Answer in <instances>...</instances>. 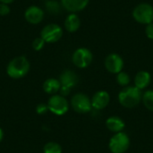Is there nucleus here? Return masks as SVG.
Wrapping results in <instances>:
<instances>
[{
  "label": "nucleus",
  "instance_id": "obj_1",
  "mask_svg": "<svg viewBox=\"0 0 153 153\" xmlns=\"http://www.w3.org/2000/svg\"><path fill=\"white\" fill-rule=\"evenodd\" d=\"M118 102L126 108H133L140 104L143 99L142 91L135 86H126L118 93Z\"/></svg>",
  "mask_w": 153,
  "mask_h": 153
},
{
  "label": "nucleus",
  "instance_id": "obj_2",
  "mask_svg": "<svg viewBox=\"0 0 153 153\" xmlns=\"http://www.w3.org/2000/svg\"><path fill=\"white\" fill-rule=\"evenodd\" d=\"M30 70L29 61L25 56H17L13 58L7 65V74L13 79H20L25 76Z\"/></svg>",
  "mask_w": 153,
  "mask_h": 153
},
{
  "label": "nucleus",
  "instance_id": "obj_3",
  "mask_svg": "<svg viewBox=\"0 0 153 153\" xmlns=\"http://www.w3.org/2000/svg\"><path fill=\"white\" fill-rule=\"evenodd\" d=\"M131 144L130 138L125 132L115 134L109 140L108 148L112 153H125L127 152Z\"/></svg>",
  "mask_w": 153,
  "mask_h": 153
},
{
  "label": "nucleus",
  "instance_id": "obj_4",
  "mask_svg": "<svg viewBox=\"0 0 153 153\" xmlns=\"http://www.w3.org/2000/svg\"><path fill=\"white\" fill-rule=\"evenodd\" d=\"M48 110L56 116H63L69 110V103L65 97L61 95H52L48 101Z\"/></svg>",
  "mask_w": 153,
  "mask_h": 153
},
{
  "label": "nucleus",
  "instance_id": "obj_5",
  "mask_svg": "<svg viewBox=\"0 0 153 153\" xmlns=\"http://www.w3.org/2000/svg\"><path fill=\"white\" fill-rule=\"evenodd\" d=\"M133 17L139 23H152L153 22V6L146 3L138 4L133 11Z\"/></svg>",
  "mask_w": 153,
  "mask_h": 153
},
{
  "label": "nucleus",
  "instance_id": "obj_6",
  "mask_svg": "<svg viewBox=\"0 0 153 153\" xmlns=\"http://www.w3.org/2000/svg\"><path fill=\"white\" fill-rule=\"evenodd\" d=\"M71 106L73 109L80 114L89 113L91 108V99L84 93H76L71 99Z\"/></svg>",
  "mask_w": 153,
  "mask_h": 153
},
{
  "label": "nucleus",
  "instance_id": "obj_7",
  "mask_svg": "<svg viewBox=\"0 0 153 153\" xmlns=\"http://www.w3.org/2000/svg\"><path fill=\"white\" fill-rule=\"evenodd\" d=\"M92 53L86 48H77L72 56V61L78 68H86L92 62Z\"/></svg>",
  "mask_w": 153,
  "mask_h": 153
},
{
  "label": "nucleus",
  "instance_id": "obj_8",
  "mask_svg": "<svg viewBox=\"0 0 153 153\" xmlns=\"http://www.w3.org/2000/svg\"><path fill=\"white\" fill-rule=\"evenodd\" d=\"M63 35L62 28L57 24H48L43 28L41 30V38L44 39L45 42L48 43H54L58 41Z\"/></svg>",
  "mask_w": 153,
  "mask_h": 153
},
{
  "label": "nucleus",
  "instance_id": "obj_9",
  "mask_svg": "<svg viewBox=\"0 0 153 153\" xmlns=\"http://www.w3.org/2000/svg\"><path fill=\"white\" fill-rule=\"evenodd\" d=\"M124 65L125 64L123 58L115 53L108 55L105 59V67L111 74H117L118 73L122 72Z\"/></svg>",
  "mask_w": 153,
  "mask_h": 153
},
{
  "label": "nucleus",
  "instance_id": "obj_10",
  "mask_svg": "<svg viewBox=\"0 0 153 153\" xmlns=\"http://www.w3.org/2000/svg\"><path fill=\"white\" fill-rule=\"evenodd\" d=\"M91 100L92 108L96 110H102L108 106L110 102V95L106 91H98L93 94Z\"/></svg>",
  "mask_w": 153,
  "mask_h": 153
},
{
  "label": "nucleus",
  "instance_id": "obj_11",
  "mask_svg": "<svg viewBox=\"0 0 153 153\" xmlns=\"http://www.w3.org/2000/svg\"><path fill=\"white\" fill-rule=\"evenodd\" d=\"M43 17H44V13L42 9L39 8V6H35V5L30 6L25 12V19L32 24L39 23L42 21Z\"/></svg>",
  "mask_w": 153,
  "mask_h": 153
},
{
  "label": "nucleus",
  "instance_id": "obj_12",
  "mask_svg": "<svg viewBox=\"0 0 153 153\" xmlns=\"http://www.w3.org/2000/svg\"><path fill=\"white\" fill-rule=\"evenodd\" d=\"M59 81H60L61 86H65V87L72 89L74 86H76V84L78 83L79 78L74 71L65 70L61 74Z\"/></svg>",
  "mask_w": 153,
  "mask_h": 153
},
{
  "label": "nucleus",
  "instance_id": "obj_13",
  "mask_svg": "<svg viewBox=\"0 0 153 153\" xmlns=\"http://www.w3.org/2000/svg\"><path fill=\"white\" fill-rule=\"evenodd\" d=\"M105 124H106L107 128L114 134L123 132L126 127L125 121L117 116L109 117L108 118H107Z\"/></svg>",
  "mask_w": 153,
  "mask_h": 153
},
{
  "label": "nucleus",
  "instance_id": "obj_14",
  "mask_svg": "<svg viewBox=\"0 0 153 153\" xmlns=\"http://www.w3.org/2000/svg\"><path fill=\"white\" fill-rule=\"evenodd\" d=\"M152 82V75L147 71H140L134 77V86L139 90L146 89Z\"/></svg>",
  "mask_w": 153,
  "mask_h": 153
},
{
  "label": "nucleus",
  "instance_id": "obj_15",
  "mask_svg": "<svg viewBox=\"0 0 153 153\" xmlns=\"http://www.w3.org/2000/svg\"><path fill=\"white\" fill-rule=\"evenodd\" d=\"M61 1H62V5L65 10L74 13L83 10L89 3V0H61Z\"/></svg>",
  "mask_w": 153,
  "mask_h": 153
},
{
  "label": "nucleus",
  "instance_id": "obj_16",
  "mask_svg": "<svg viewBox=\"0 0 153 153\" xmlns=\"http://www.w3.org/2000/svg\"><path fill=\"white\" fill-rule=\"evenodd\" d=\"M60 88H61L60 81L55 78H49L46 80L43 83V90L48 94L55 95L57 91H60Z\"/></svg>",
  "mask_w": 153,
  "mask_h": 153
},
{
  "label": "nucleus",
  "instance_id": "obj_17",
  "mask_svg": "<svg viewBox=\"0 0 153 153\" xmlns=\"http://www.w3.org/2000/svg\"><path fill=\"white\" fill-rule=\"evenodd\" d=\"M80 25H81V21L77 14L71 13L66 17L65 22V27L69 32L76 31L80 28Z\"/></svg>",
  "mask_w": 153,
  "mask_h": 153
},
{
  "label": "nucleus",
  "instance_id": "obj_18",
  "mask_svg": "<svg viewBox=\"0 0 153 153\" xmlns=\"http://www.w3.org/2000/svg\"><path fill=\"white\" fill-rule=\"evenodd\" d=\"M142 101L148 110L153 112V90H148L143 93Z\"/></svg>",
  "mask_w": 153,
  "mask_h": 153
},
{
  "label": "nucleus",
  "instance_id": "obj_19",
  "mask_svg": "<svg viewBox=\"0 0 153 153\" xmlns=\"http://www.w3.org/2000/svg\"><path fill=\"white\" fill-rule=\"evenodd\" d=\"M44 153H62V147L59 143L55 142H49L43 147Z\"/></svg>",
  "mask_w": 153,
  "mask_h": 153
},
{
  "label": "nucleus",
  "instance_id": "obj_20",
  "mask_svg": "<svg viewBox=\"0 0 153 153\" xmlns=\"http://www.w3.org/2000/svg\"><path fill=\"white\" fill-rule=\"evenodd\" d=\"M131 82V77L130 75L126 73V72H120L117 74V82L122 86V87H126Z\"/></svg>",
  "mask_w": 153,
  "mask_h": 153
},
{
  "label": "nucleus",
  "instance_id": "obj_21",
  "mask_svg": "<svg viewBox=\"0 0 153 153\" xmlns=\"http://www.w3.org/2000/svg\"><path fill=\"white\" fill-rule=\"evenodd\" d=\"M44 44H45V41L42 38H37L32 42V48L34 50L39 51L44 47Z\"/></svg>",
  "mask_w": 153,
  "mask_h": 153
},
{
  "label": "nucleus",
  "instance_id": "obj_22",
  "mask_svg": "<svg viewBox=\"0 0 153 153\" xmlns=\"http://www.w3.org/2000/svg\"><path fill=\"white\" fill-rule=\"evenodd\" d=\"M47 8L48 11L52 13H57L59 11V5L55 1H49L47 3Z\"/></svg>",
  "mask_w": 153,
  "mask_h": 153
},
{
  "label": "nucleus",
  "instance_id": "obj_23",
  "mask_svg": "<svg viewBox=\"0 0 153 153\" xmlns=\"http://www.w3.org/2000/svg\"><path fill=\"white\" fill-rule=\"evenodd\" d=\"M48 111V104H44V103H40L37 106L36 108V112L39 115H44Z\"/></svg>",
  "mask_w": 153,
  "mask_h": 153
},
{
  "label": "nucleus",
  "instance_id": "obj_24",
  "mask_svg": "<svg viewBox=\"0 0 153 153\" xmlns=\"http://www.w3.org/2000/svg\"><path fill=\"white\" fill-rule=\"evenodd\" d=\"M145 32H146V36L150 39H153V22L147 25L146 30H145Z\"/></svg>",
  "mask_w": 153,
  "mask_h": 153
},
{
  "label": "nucleus",
  "instance_id": "obj_25",
  "mask_svg": "<svg viewBox=\"0 0 153 153\" xmlns=\"http://www.w3.org/2000/svg\"><path fill=\"white\" fill-rule=\"evenodd\" d=\"M10 13V8L5 4H0V15H6Z\"/></svg>",
  "mask_w": 153,
  "mask_h": 153
},
{
  "label": "nucleus",
  "instance_id": "obj_26",
  "mask_svg": "<svg viewBox=\"0 0 153 153\" xmlns=\"http://www.w3.org/2000/svg\"><path fill=\"white\" fill-rule=\"evenodd\" d=\"M59 91H60V95H61V96L65 97V96H68V95L70 94L71 89H70V88H67V87H65V86H61Z\"/></svg>",
  "mask_w": 153,
  "mask_h": 153
},
{
  "label": "nucleus",
  "instance_id": "obj_27",
  "mask_svg": "<svg viewBox=\"0 0 153 153\" xmlns=\"http://www.w3.org/2000/svg\"><path fill=\"white\" fill-rule=\"evenodd\" d=\"M13 0H0V2H2L3 4H10V3H12Z\"/></svg>",
  "mask_w": 153,
  "mask_h": 153
},
{
  "label": "nucleus",
  "instance_id": "obj_28",
  "mask_svg": "<svg viewBox=\"0 0 153 153\" xmlns=\"http://www.w3.org/2000/svg\"><path fill=\"white\" fill-rule=\"evenodd\" d=\"M3 137H4V133H3V130L0 128V142L3 140Z\"/></svg>",
  "mask_w": 153,
  "mask_h": 153
}]
</instances>
